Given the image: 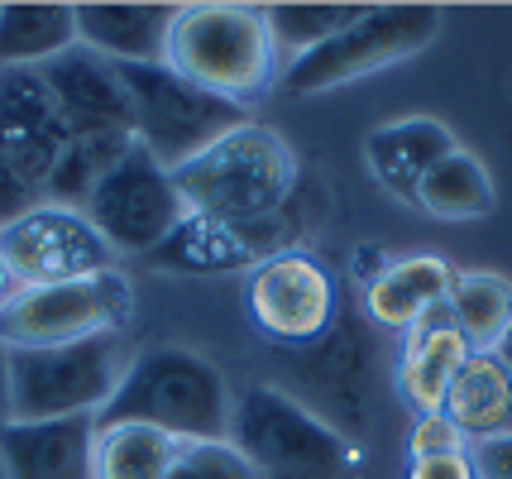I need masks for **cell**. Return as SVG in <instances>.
Segmentation results:
<instances>
[{"label":"cell","instance_id":"31","mask_svg":"<svg viewBox=\"0 0 512 479\" xmlns=\"http://www.w3.org/2000/svg\"><path fill=\"white\" fill-rule=\"evenodd\" d=\"M359 278H364V283H374V278L383 274V269H388V264H393V259H388V254L383 250H374V245H369V250H359Z\"/></svg>","mask_w":512,"mask_h":479},{"label":"cell","instance_id":"4","mask_svg":"<svg viewBox=\"0 0 512 479\" xmlns=\"http://www.w3.org/2000/svg\"><path fill=\"white\" fill-rule=\"evenodd\" d=\"M187 216H216V221H268L297 187V154L278 130L249 120L240 130L221 135L197 159L173 168Z\"/></svg>","mask_w":512,"mask_h":479},{"label":"cell","instance_id":"33","mask_svg":"<svg viewBox=\"0 0 512 479\" xmlns=\"http://www.w3.org/2000/svg\"><path fill=\"white\" fill-rule=\"evenodd\" d=\"M0 422H5V350H0Z\"/></svg>","mask_w":512,"mask_h":479},{"label":"cell","instance_id":"10","mask_svg":"<svg viewBox=\"0 0 512 479\" xmlns=\"http://www.w3.org/2000/svg\"><path fill=\"white\" fill-rule=\"evenodd\" d=\"M0 259L20 288L72 283L115 269V250L87 221V211L58 202H34L20 221L0 226Z\"/></svg>","mask_w":512,"mask_h":479},{"label":"cell","instance_id":"11","mask_svg":"<svg viewBox=\"0 0 512 479\" xmlns=\"http://www.w3.org/2000/svg\"><path fill=\"white\" fill-rule=\"evenodd\" d=\"M254 326L283 345H316L335 321V283L312 254L283 250L264 259L245 288Z\"/></svg>","mask_w":512,"mask_h":479},{"label":"cell","instance_id":"23","mask_svg":"<svg viewBox=\"0 0 512 479\" xmlns=\"http://www.w3.org/2000/svg\"><path fill=\"white\" fill-rule=\"evenodd\" d=\"M446 312L469 350H498L512 331V283L498 274H455Z\"/></svg>","mask_w":512,"mask_h":479},{"label":"cell","instance_id":"6","mask_svg":"<svg viewBox=\"0 0 512 479\" xmlns=\"http://www.w3.org/2000/svg\"><path fill=\"white\" fill-rule=\"evenodd\" d=\"M115 72H120L125 101H130L134 144L154 163H163L168 173L182 168L187 159H197L201 149H211L221 135L254 120L240 106L192 87L168 63H125Z\"/></svg>","mask_w":512,"mask_h":479},{"label":"cell","instance_id":"7","mask_svg":"<svg viewBox=\"0 0 512 479\" xmlns=\"http://www.w3.org/2000/svg\"><path fill=\"white\" fill-rule=\"evenodd\" d=\"M441 34L436 5H364L355 24H345L321 48L283 63L278 87L288 96H321L335 87H350L359 77L393 68L402 58H417Z\"/></svg>","mask_w":512,"mask_h":479},{"label":"cell","instance_id":"28","mask_svg":"<svg viewBox=\"0 0 512 479\" xmlns=\"http://www.w3.org/2000/svg\"><path fill=\"white\" fill-rule=\"evenodd\" d=\"M407 451H412V460H422V456H460V451H469V441L455 432V422H450L446 412H422V417L412 422Z\"/></svg>","mask_w":512,"mask_h":479},{"label":"cell","instance_id":"29","mask_svg":"<svg viewBox=\"0 0 512 479\" xmlns=\"http://www.w3.org/2000/svg\"><path fill=\"white\" fill-rule=\"evenodd\" d=\"M469 465H474V479H512V436L469 441Z\"/></svg>","mask_w":512,"mask_h":479},{"label":"cell","instance_id":"15","mask_svg":"<svg viewBox=\"0 0 512 479\" xmlns=\"http://www.w3.org/2000/svg\"><path fill=\"white\" fill-rule=\"evenodd\" d=\"M96 417L58 422H0L5 479H91Z\"/></svg>","mask_w":512,"mask_h":479},{"label":"cell","instance_id":"30","mask_svg":"<svg viewBox=\"0 0 512 479\" xmlns=\"http://www.w3.org/2000/svg\"><path fill=\"white\" fill-rule=\"evenodd\" d=\"M407 479H474V465H469V451H460V456H422L407 465Z\"/></svg>","mask_w":512,"mask_h":479},{"label":"cell","instance_id":"17","mask_svg":"<svg viewBox=\"0 0 512 479\" xmlns=\"http://www.w3.org/2000/svg\"><path fill=\"white\" fill-rule=\"evenodd\" d=\"M173 15H178V5H72L77 44L115 68L163 63Z\"/></svg>","mask_w":512,"mask_h":479},{"label":"cell","instance_id":"13","mask_svg":"<svg viewBox=\"0 0 512 479\" xmlns=\"http://www.w3.org/2000/svg\"><path fill=\"white\" fill-rule=\"evenodd\" d=\"M67 149V125L44 77L29 68H0V163L44 197V183Z\"/></svg>","mask_w":512,"mask_h":479},{"label":"cell","instance_id":"16","mask_svg":"<svg viewBox=\"0 0 512 479\" xmlns=\"http://www.w3.org/2000/svg\"><path fill=\"white\" fill-rule=\"evenodd\" d=\"M455 149L446 120L436 115H407V120H388L364 139V163L379 178L383 192H393L398 202L417 206V187Z\"/></svg>","mask_w":512,"mask_h":479},{"label":"cell","instance_id":"14","mask_svg":"<svg viewBox=\"0 0 512 479\" xmlns=\"http://www.w3.org/2000/svg\"><path fill=\"white\" fill-rule=\"evenodd\" d=\"M53 106L63 115L67 139L77 135H134L130 125V101L120 87L115 63L96 58L91 48H67L63 58H53L39 68Z\"/></svg>","mask_w":512,"mask_h":479},{"label":"cell","instance_id":"18","mask_svg":"<svg viewBox=\"0 0 512 479\" xmlns=\"http://www.w3.org/2000/svg\"><path fill=\"white\" fill-rule=\"evenodd\" d=\"M469 355H474V350H469L465 336L455 331V321H450L446 307H436L431 317H422L407 331L402 365H398V388L417 417L446 408V393Z\"/></svg>","mask_w":512,"mask_h":479},{"label":"cell","instance_id":"25","mask_svg":"<svg viewBox=\"0 0 512 479\" xmlns=\"http://www.w3.org/2000/svg\"><path fill=\"white\" fill-rule=\"evenodd\" d=\"M130 144H134V135H77V139H67V149L58 154V163H53V173H48V183H44V202L77 206V211H82L87 197L96 192V183L125 159Z\"/></svg>","mask_w":512,"mask_h":479},{"label":"cell","instance_id":"24","mask_svg":"<svg viewBox=\"0 0 512 479\" xmlns=\"http://www.w3.org/2000/svg\"><path fill=\"white\" fill-rule=\"evenodd\" d=\"M178 460V441L154 427H96L91 446V479H168Z\"/></svg>","mask_w":512,"mask_h":479},{"label":"cell","instance_id":"22","mask_svg":"<svg viewBox=\"0 0 512 479\" xmlns=\"http://www.w3.org/2000/svg\"><path fill=\"white\" fill-rule=\"evenodd\" d=\"M417 206L436 221H479L493 211V178L469 149H450L417 187Z\"/></svg>","mask_w":512,"mask_h":479},{"label":"cell","instance_id":"8","mask_svg":"<svg viewBox=\"0 0 512 479\" xmlns=\"http://www.w3.org/2000/svg\"><path fill=\"white\" fill-rule=\"evenodd\" d=\"M130 312L134 288L120 269L72 283L15 288V297L0 307V350H44L91 336H120L130 326Z\"/></svg>","mask_w":512,"mask_h":479},{"label":"cell","instance_id":"26","mask_svg":"<svg viewBox=\"0 0 512 479\" xmlns=\"http://www.w3.org/2000/svg\"><path fill=\"white\" fill-rule=\"evenodd\" d=\"M359 15H364V5H264L268 34L278 44V58H288V63L335 39Z\"/></svg>","mask_w":512,"mask_h":479},{"label":"cell","instance_id":"9","mask_svg":"<svg viewBox=\"0 0 512 479\" xmlns=\"http://www.w3.org/2000/svg\"><path fill=\"white\" fill-rule=\"evenodd\" d=\"M82 211L115 254H154L187 221V202L173 173L149 159L139 144H130L125 159L96 183Z\"/></svg>","mask_w":512,"mask_h":479},{"label":"cell","instance_id":"5","mask_svg":"<svg viewBox=\"0 0 512 479\" xmlns=\"http://www.w3.org/2000/svg\"><path fill=\"white\" fill-rule=\"evenodd\" d=\"M130 350L120 336H91L44 350H5V422L96 417L111 403Z\"/></svg>","mask_w":512,"mask_h":479},{"label":"cell","instance_id":"20","mask_svg":"<svg viewBox=\"0 0 512 479\" xmlns=\"http://www.w3.org/2000/svg\"><path fill=\"white\" fill-rule=\"evenodd\" d=\"M441 412L455 422V432L465 441L512 436V369L493 350H474L455 374Z\"/></svg>","mask_w":512,"mask_h":479},{"label":"cell","instance_id":"27","mask_svg":"<svg viewBox=\"0 0 512 479\" xmlns=\"http://www.w3.org/2000/svg\"><path fill=\"white\" fill-rule=\"evenodd\" d=\"M168 479H254V470L230 441H187L178 446Z\"/></svg>","mask_w":512,"mask_h":479},{"label":"cell","instance_id":"32","mask_svg":"<svg viewBox=\"0 0 512 479\" xmlns=\"http://www.w3.org/2000/svg\"><path fill=\"white\" fill-rule=\"evenodd\" d=\"M15 288H20V283L10 278V269H5V259H0V307H5V302L15 297Z\"/></svg>","mask_w":512,"mask_h":479},{"label":"cell","instance_id":"12","mask_svg":"<svg viewBox=\"0 0 512 479\" xmlns=\"http://www.w3.org/2000/svg\"><path fill=\"white\" fill-rule=\"evenodd\" d=\"M288 250V230L278 216L268 221H216V216H187L154 254L149 264L187 278L216 274H254L264 259Z\"/></svg>","mask_w":512,"mask_h":479},{"label":"cell","instance_id":"19","mask_svg":"<svg viewBox=\"0 0 512 479\" xmlns=\"http://www.w3.org/2000/svg\"><path fill=\"white\" fill-rule=\"evenodd\" d=\"M455 269L441 254H407L393 259L374 283H364V312L383 331H412L436 307H446Z\"/></svg>","mask_w":512,"mask_h":479},{"label":"cell","instance_id":"3","mask_svg":"<svg viewBox=\"0 0 512 479\" xmlns=\"http://www.w3.org/2000/svg\"><path fill=\"white\" fill-rule=\"evenodd\" d=\"M230 446L249 460L254 479H359V446L302 398L273 384L235 393Z\"/></svg>","mask_w":512,"mask_h":479},{"label":"cell","instance_id":"1","mask_svg":"<svg viewBox=\"0 0 512 479\" xmlns=\"http://www.w3.org/2000/svg\"><path fill=\"white\" fill-rule=\"evenodd\" d=\"M230 412H235V388L216 360L187 345H149L125 360L111 403L96 412V427L134 422L187 446V441H230Z\"/></svg>","mask_w":512,"mask_h":479},{"label":"cell","instance_id":"21","mask_svg":"<svg viewBox=\"0 0 512 479\" xmlns=\"http://www.w3.org/2000/svg\"><path fill=\"white\" fill-rule=\"evenodd\" d=\"M77 48L72 5H0V68H29Z\"/></svg>","mask_w":512,"mask_h":479},{"label":"cell","instance_id":"2","mask_svg":"<svg viewBox=\"0 0 512 479\" xmlns=\"http://www.w3.org/2000/svg\"><path fill=\"white\" fill-rule=\"evenodd\" d=\"M163 63L240 111L273 92L283 72L264 5H178Z\"/></svg>","mask_w":512,"mask_h":479}]
</instances>
